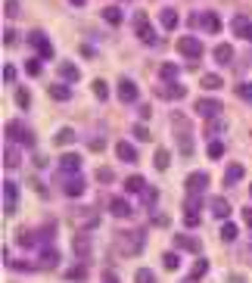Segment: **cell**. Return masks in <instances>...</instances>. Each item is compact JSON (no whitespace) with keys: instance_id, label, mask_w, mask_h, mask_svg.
I'll return each mask as SVG.
<instances>
[{"instance_id":"obj_1","label":"cell","mask_w":252,"mask_h":283,"mask_svg":"<svg viewBox=\"0 0 252 283\" xmlns=\"http://www.w3.org/2000/svg\"><path fill=\"white\" fill-rule=\"evenodd\" d=\"M116 246L125 255H140L143 252V233L137 230H119L116 233Z\"/></svg>"},{"instance_id":"obj_2","label":"cell","mask_w":252,"mask_h":283,"mask_svg":"<svg viewBox=\"0 0 252 283\" xmlns=\"http://www.w3.org/2000/svg\"><path fill=\"white\" fill-rule=\"evenodd\" d=\"M202 50H205L202 41H199V38H193V34H184V38L178 41V53H181V56H187V60H199Z\"/></svg>"},{"instance_id":"obj_3","label":"cell","mask_w":252,"mask_h":283,"mask_svg":"<svg viewBox=\"0 0 252 283\" xmlns=\"http://www.w3.org/2000/svg\"><path fill=\"white\" fill-rule=\"evenodd\" d=\"M28 44L38 50L41 60H53V47H50V41H47V34H44V31H31L28 34Z\"/></svg>"},{"instance_id":"obj_4","label":"cell","mask_w":252,"mask_h":283,"mask_svg":"<svg viewBox=\"0 0 252 283\" xmlns=\"http://www.w3.org/2000/svg\"><path fill=\"white\" fill-rule=\"evenodd\" d=\"M3 134H6L9 140H19V143H25V146H34V134H31V131H25V128H22L19 122H6Z\"/></svg>"},{"instance_id":"obj_5","label":"cell","mask_w":252,"mask_h":283,"mask_svg":"<svg viewBox=\"0 0 252 283\" xmlns=\"http://www.w3.org/2000/svg\"><path fill=\"white\" fill-rule=\"evenodd\" d=\"M16 196H19V190H16V184L13 181H3V215H16Z\"/></svg>"},{"instance_id":"obj_6","label":"cell","mask_w":252,"mask_h":283,"mask_svg":"<svg viewBox=\"0 0 252 283\" xmlns=\"http://www.w3.org/2000/svg\"><path fill=\"white\" fill-rule=\"evenodd\" d=\"M193 109H196L199 115H202V119H218V115H221V103L218 100H196V106H193Z\"/></svg>"},{"instance_id":"obj_7","label":"cell","mask_w":252,"mask_h":283,"mask_svg":"<svg viewBox=\"0 0 252 283\" xmlns=\"http://www.w3.org/2000/svg\"><path fill=\"white\" fill-rule=\"evenodd\" d=\"M205 187H209V174H205V171H193L187 178V193L190 196H199Z\"/></svg>"},{"instance_id":"obj_8","label":"cell","mask_w":252,"mask_h":283,"mask_svg":"<svg viewBox=\"0 0 252 283\" xmlns=\"http://www.w3.org/2000/svg\"><path fill=\"white\" fill-rule=\"evenodd\" d=\"M156 93L162 100H181V97H184V84H178V81H165V84L156 87Z\"/></svg>"},{"instance_id":"obj_9","label":"cell","mask_w":252,"mask_h":283,"mask_svg":"<svg viewBox=\"0 0 252 283\" xmlns=\"http://www.w3.org/2000/svg\"><path fill=\"white\" fill-rule=\"evenodd\" d=\"M56 75H60L63 81H68V84H75V81L81 78V72H78V66H75V63H68V60L56 63Z\"/></svg>"},{"instance_id":"obj_10","label":"cell","mask_w":252,"mask_h":283,"mask_svg":"<svg viewBox=\"0 0 252 283\" xmlns=\"http://www.w3.org/2000/svg\"><path fill=\"white\" fill-rule=\"evenodd\" d=\"M137 38H140L143 44H156V31L150 28V22H146L143 13H137Z\"/></svg>"},{"instance_id":"obj_11","label":"cell","mask_w":252,"mask_h":283,"mask_svg":"<svg viewBox=\"0 0 252 283\" xmlns=\"http://www.w3.org/2000/svg\"><path fill=\"white\" fill-rule=\"evenodd\" d=\"M119 100L122 103H134L137 100V84H134L131 78H122L119 81Z\"/></svg>"},{"instance_id":"obj_12","label":"cell","mask_w":252,"mask_h":283,"mask_svg":"<svg viewBox=\"0 0 252 283\" xmlns=\"http://www.w3.org/2000/svg\"><path fill=\"white\" fill-rule=\"evenodd\" d=\"M175 246H178V249L193 252V255H199V252H202V243H199L196 237H184V233H178V237H175Z\"/></svg>"},{"instance_id":"obj_13","label":"cell","mask_w":252,"mask_h":283,"mask_svg":"<svg viewBox=\"0 0 252 283\" xmlns=\"http://www.w3.org/2000/svg\"><path fill=\"white\" fill-rule=\"evenodd\" d=\"M60 168H63L65 174L81 171V156H75V152H65V156H60Z\"/></svg>"},{"instance_id":"obj_14","label":"cell","mask_w":252,"mask_h":283,"mask_svg":"<svg viewBox=\"0 0 252 283\" xmlns=\"http://www.w3.org/2000/svg\"><path fill=\"white\" fill-rule=\"evenodd\" d=\"M231 31H234V34H240V38H246V41H249V34H252V22H249L246 16H237V19L231 22Z\"/></svg>"},{"instance_id":"obj_15","label":"cell","mask_w":252,"mask_h":283,"mask_svg":"<svg viewBox=\"0 0 252 283\" xmlns=\"http://www.w3.org/2000/svg\"><path fill=\"white\" fill-rule=\"evenodd\" d=\"M116 156L122 162H137V149L128 143V140H122V143H116Z\"/></svg>"},{"instance_id":"obj_16","label":"cell","mask_w":252,"mask_h":283,"mask_svg":"<svg viewBox=\"0 0 252 283\" xmlns=\"http://www.w3.org/2000/svg\"><path fill=\"white\" fill-rule=\"evenodd\" d=\"M75 140H78V134L72 131V128H60V131L53 134V143L56 146H68V143H75Z\"/></svg>"},{"instance_id":"obj_17","label":"cell","mask_w":252,"mask_h":283,"mask_svg":"<svg viewBox=\"0 0 252 283\" xmlns=\"http://www.w3.org/2000/svg\"><path fill=\"white\" fill-rule=\"evenodd\" d=\"M109 212H112L116 218H128L134 209H131L128 203H125V199H119V196H116V199H109Z\"/></svg>"},{"instance_id":"obj_18","label":"cell","mask_w":252,"mask_h":283,"mask_svg":"<svg viewBox=\"0 0 252 283\" xmlns=\"http://www.w3.org/2000/svg\"><path fill=\"white\" fill-rule=\"evenodd\" d=\"M63 190H65V196H81L84 193V178H68L63 184Z\"/></svg>"},{"instance_id":"obj_19","label":"cell","mask_w":252,"mask_h":283,"mask_svg":"<svg viewBox=\"0 0 252 283\" xmlns=\"http://www.w3.org/2000/svg\"><path fill=\"white\" fill-rule=\"evenodd\" d=\"M234 60V50H231V44H218L215 47V63H221V66H231Z\"/></svg>"},{"instance_id":"obj_20","label":"cell","mask_w":252,"mask_h":283,"mask_svg":"<svg viewBox=\"0 0 252 283\" xmlns=\"http://www.w3.org/2000/svg\"><path fill=\"white\" fill-rule=\"evenodd\" d=\"M44 271H50V268H56V265H60V252H56V249H44L41 252V262H38Z\"/></svg>"},{"instance_id":"obj_21","label":"cell","mask_w":252,"mask_h":283,"mask_svg":"<svg viewBox=\"0 0 252 283\" xmlns=\"http://www.w3.org/2000/svg\"><path fill=\"white\" fill-rule=\"evenodd\" d=\"M243 165H240V162H234V165H227V168H224V181L227 184H237V181H243Z\"/></svg>"},{"instance_id":"obj_22","label":"cell","mask_w":252,"mask_h":283,"mask_svg":"<svg viewBox=\"0 0 252 283\" xmlns=\"http://www.w3.org/2000/svg\"><path fill=\"white\" fill-rule=\"evenodd\" d=\"M212 215H215V218H227V215H231V206H227L224 196H215V199H212Z\"/></svg>"},{"instance_id":"obj_23","label":"cell","mask_w":252,"mask_h":283,"mask_svg":"<svg viewBox=\"0 0 252 283\" xmlns=\"http://www.w3.org/2000/svg\"><path fill=\"white\" fill-rule=\"evenodd\" d=\"M159 22H162V28H168V31H171V28H175V25H178V9H171V6H165V9H162V13H159Z\"/></svg>"},{"instance_id":"obj_24","label":"cell","mask_w":252,"mask_h":283,"mask_svg":"<svg viewBox=\"0 0 252 283\" xmlns=\"http://www.w3.org/2000/svg\"><path fill=\"white\" fill-rule=\"evenodd\" d=\"M153 165H156V168H159V171H165V168H168V165H171V152H168V149H162V146H159V149H156V156H153Z\"/></svg>"},{"instance_id":"obj_25","label":"cell","mask_w":252,"mask_h":283,"mask_svg":"<svg viewBox=\"0 0 252 283\" xmlns=\"http://www.w3.org/2000/svg\"><path fill=\"white\" fill-rule=\"evenodd\" d=\"M125 190H128V193H143L146 190V181L140 178V174H134V178L125 181Z\"/></svg>"},{"instance_id":"obj_26","label":"cell","mask_w":252,"mask_h":283,"mask_svg":"<svg viewBox=\"0 0 252 283\" xmlns=\"http://www.w3.org/2000/svg\"><path fill=\"white\" fill-rule=\"evenodd\" d=\"M178 72H181V69L175 63H162V66H159V78H162V81H175Z\"/></svg>"},{"instance_id":"obj_27","label":"cell","mask_w":252,"mask_h":283,"mask_svg":"<svg viewBox=\"0 0 252 283\" xmlns=\"http://www.w3.org/2000/svg\"><path fill=\"white\" fill-rule=\"evenodd\" d=\"M19 246H22V249L38 246V233H34V230H19Z\"/></svg>"},{"instance_id":"obj_28","label":"cell","mask_w":252,"mask_h":283,"mask_svg":"<svg viewBox=\"0 0 252 283\" xmlns=\"http://www.w3.org/2000/svg\"><path fill=\"white\" fill-rule=\"evenodd\" d=\"M90 90H94V97H97V100H109V84H106L103 78H97L94 84H90Z\"/></svg>"},{"instance_id":"obj_29","label":"cell","mask_w":252,"mask_h":283,"mask_svg":"<svg viewBox=\"0 0 252 283\" xmlns=\"http://www.w3.org/2000/svg\"><path fill=\"white\" fill-rule=\"evenodd\" d=\"M3 165H6V168H19V165H22V159H19V149H13V146H9V149H3Z\"/></svg>"},{"instance_id":"obj_30","label":"cell","mask_w":252,"mask_h":283,"mask_svg":"<svg viewBox=\"0 0 252 283\" xmlns=\"http://www.w3.org/2000/svg\"><path fill=\"white\" fill-rule=\"evenodd\" d=\"M103 19H106L109 25H122V9L119 6H106L103 9Z\"/></svg>"},{"instance_id":"obj_31","label":"cell","mask_w":252,"mask_h":283,"mask_svg":"<svg viewBox=\"0 0 252 283\" xmlns=\"http://www.w3.org/2000/svg\"><path fill=\"white\" fill-rule=\"evenodd\" d=\"M50 97L53 100H68V97H72V90H68L65 84H50Z\"/></svg>"},{"instance_id":"obj_32","label":"cell","mask_w":252,"mask_h":283,"mask_svg":"<svg viewBox=\"0 0 252 283\" xmlns=\"http://www.w3.org/2000/svg\"><path fill=\"white\" fill-rule=\"evenodd\" d=\"M178 143H181V152H184V156H190V152H193V137H190V131L178 134Z\"/></svg>"},{"instance_id":"obj_33","label":"cell","mask_w":252,"mask_h":283,"mask_svg":"<svg viewBox=\"0 0 252 283\" xmlns=\"http://www.w3.org/2000/svg\"><path fill=\"white\" fill-rule=\"evenodd\" d=\"M75 252H78V255H90V240H87V233L75 237Z\"/></svg>"},{"instance_id":"obj_34","label":"cell","mask_w":252,"mask_h":283,"mask_svg":"<svg viewBox=\"0 0 252 283\" xmlns=\"http://www.w3.org/2000/svg\"><path fill=\"white\" fill-rule=\"evenodd\" d=\"M97 181H100V184H109V181H116V171H112L109 165H100V168H97Z\"/></svg>"},{"instance_id":"obj_35","label":"cell","mask_w":252,"mask_h":283,"mask_svg":"<svg viewBox=\"0 0 252 283\" xmlns=\"http://www.w3.org/2000/svg\"><path fill=\"white\" fill-rule=\"evenodd\" d=\"M205 271H209V262H205V258H196V262H193V271H190V277L193 280H199Z\"/></svg>"},{"instance_id":"obj_36","label":"cell","mask_w":252,"mask_h":283,"mask_svg":"<svg viewBox=\"0 0 252 283\" xmlns=\"http://www.w3.org/2000/svg\"><path fill=\"white\" fill-rule=\"evenodd\" d=\"M199 22H202V25H205V28H209L212 34H215V31H218V28H221V22H218V16H215V13H205V16H202Z\"/></svg>"},{"instance_id":"obj_37","label":"cell","mask_w":252,"mask_h":283,"mask_svg":"<svg viewBox=\"0 0 252 283\" xmlns=\"http://www.w3.org/2000/svg\"><path fill=\"white\" fill-rule=\"evenodd\" d=\"M134 283H156V274H153L150 268H140V271L134 274Z\"/></svg>"},{"instance_id":"obj_38","label":"cell","mask_w":252,"mask_h":283,"mask_svg":"<svg viewBox=\"0 0 252 283\" xmlns=\"http://www.w3.org/2000/svg\"><path fill=\"white\" fill-rule=\"evenodd\" d=\"M237 97L252 103V81H243V84H237Z\"/></svg>"},{"instance_id":"obj_39","label":"cell","mask_w":252,"mask_h":283,"mask_svg":"<svg viewBox=\"0 0 252 283\" xmlns=\"http://www.w3.org/2000/svg\"><path fill=\"white\" fill-rule=\"evenodd\" d=\"M221 84H224L221 75H205V78H202V87H205V90H218Z\"/></svg>"},{"instance_id":"obj_40","label":"cell","mask_w":252,"mask_h":283,"mask_svg":"<svg viewBox=\"0 0 252 283\" xmlns=\"http://www.w3.org/2000/svg\"><path fill=\"white\" fill-rule=\"evenodd\" d=\"M162 265H165V271H178V265H181V258H178L175 252H165V255H162Z\"/></svg>"},{"instance_id":"obj_41","label":"cell","mask_w":252,"mask_h":283,"mask_svg":"<svg viewBox=\"0 0 252 283\" xmlns=\"http://www.w3.org/2000/svg\"><path fill=\"white\" fill-rule=\"evenodd\" d=\"M221 240L224 243H234L237 240V224H224V227H221Z\"/></svg>"},{"instance_id":"obj_42","label":"cell","mask_w":252,"mask_h":283,"mask_svg":"<svg viewBox=\"0 0 252 283\" xmlns=\"http://www.w3.org/2000/svg\"><path fill=\"white\" fill-rule=\"evenodd\" d=\"M3 13H6L9 19H16V16H19V0H6V3H3Z\"/></svg>"},{"instance_id":"obj_43","label":"cell","mask_w":252,"mask_h":283,"mask_svg":"<svg viewBox=\"0 0 252 283\" xmlns=\"http://www.w3.org/2000/svg\"><path fill=\"white\" fill-rule=\"evenodd\" d=\"M137 140H150L153 134H150V128H146V125H134V131H131Z\"/></svg>"},{"instance_id":"obj_44","label":"cell","mask_w":252,"mask_h":283,"mask_svg":"<svg viewBox=\"0 0 252 283\" xmlns=\"http://www.w3.org/2000/svg\"><path fill=\"white\" fill-rule=\"evenodd\" d=\"M16 103L22 106V109H28V103H31V97H28V90H25V87H19V90H16Z\"/></svg>"},{"instance_id":"obj_45","label":"cell","mask_w":252,"mask_h":283,"mask_svg":"<svg viewBox=\"0 0 252 283\" xmlns=\"http://www.w3.org/2000/svg\"><path fill=\"white\" fill-rule=\"evenodd\" d=\"M209 156H212V159H221V156H224V143L212 140V143H209Z\"/></svg>"},{"instance_id":"obj_46","label":"cell","mask_w":252,"mask_h":283,"mask_svg":"<svg viewBox=\"0 0 252 283\" xmlns=\"http://www.w3.org/2000/svg\"><path fill=\"white\" fill-rule=\"evenodd\" d=\"M68 277H72V280H84L87 277V268L84 265H75L72 271H68Z\"/></svg>"},{"instance_id":"obj_47","label":"cell","mask_w":252,"mask_h":283,"mask_svg":"<svg viewBox=\"0 0 252 283\" xmlns=\"http://www.w3.org/2000/svg\"><path fill=\"white\" fill-rule=\"evenodd\" d=\"M199 206H202V199H199V196H187V212H193V215H196Z\"/></svg>"},{"instance_id":"obj_48","label":"cell","mask_w":252,"mask_h":283,"mask_svg":"<svg viewBox=\"0 0 252 283\" xmlns=\"http://www.w3.org/2000/svg\"><path fill=\"white\" fill-rule=\"evenodd\" d=\"M156 199H159V193L153 190V187H146V190H143V203H146V206H153Z\"/></svg>"},{"instance_id":"obj_49","label":"cell","mask_w":252,"mask_h":283,"mask_svg":"<svg viewBox=\"0 0 252 283\" xmlns=\"http://www.w3.org/2000/svg\"><path fill=\"white\" fill-rule=\"evenodd\" d=\"M16 44V31L13 28H3V47H13Z\"/></svg>"},{"instance_id":"obj_50","label":"cell","mask_w":252,"mask_h":283,"mask_svg":"<svg viewBox=\"0 0 252 283\" xmlns=\"http://www.w3.org/2000/svg\"><path fill=\"white\" fill-rule=\"evenodd\" d=\"M25 72H28V75H41V63H38V60H28V63H25Z\"/></svg>"},{"instance_id":"obj_51","label":"cell","mask_w":252,"mask_h":283,"mask_svg":"<svg viewBox=\"0 0 252 283\" xmlns=\"http://www.w3.org/2000/svg\"><path fill=\"white\" fill-rule=\"evenodd\" d=\"M3 81H9V84L16 81V69L13 66H3Z\"/></svg>"},{"instance_id":"obj_52","label":"cell","mask_w":252,"mask_h":283,"mask_svg":"<svg viewBox=\"0 0 252 283\" xmlns=\"http://www.w3.org/2000/svg\"><path fill=\"white\" fill-rule=\"evenodd\" d=\"M184 221H187V227H196V224H199V215H193V212H187V215H184Z\"/></svg>"},{"instance_id":"obj_53","label":"cell","mask_w":252,"mask_h":283,"mask_svg":"<svg viewBox=\"0 0 252 283\" xmlns=\"http://www.w3.org/2000/svg\"><path fill=\"white\" fill-rule=\"evenodd\" d=\"M103 283H119V277H116V271H103Z\"/></svg>"},{"instance_id":"obj_54","label":"cell","mask_w":252,"mask_h":283,"mask_svg":"<svg viewBox=\"0 0 252 283\" xmlns=\"http://www.w3.org/2000/svg\"><path fill=\"white\" fill-rule=\"evenodd\" d=\"M221 128H224V122H215V125H209V131H205V134H218Z\"/></svg>"},{"instance_id":"obj_55","label":"cell","mask_w":252,"mask_h":283,"mask_svg":"<svg viewBox=\"0 0 252 283\" xmlns=\"http://www.w3.org/2000/svg\"><path fill=\"white\" fill-rule=\"evenodd\" d=\"M150 115H153V109H150V106H140V119L146 122V119H150Z\"/></svg>"},{"instance_id":"obj_56","label":"cell","mask_w":252,"mask_h":283,"mask_svg":"<svg viewBox=\"0 0 252 283\" xmlns=\"http://www.w3.org/2000/svg\"><path fill=\"white\" fill-rule=\"evenodd\" d=\"M31 184H34V190H38V193H41V196H47V187H44V184H41V181H31Z\"/></svg>"},{"instance_id":"obj_57","label":"cell","mask_w":252,"mask_h":283,"mask_svg":"<svg viewBox=\"0 0 252 283\" xmlns=\"http://www.w3.org/2000/svg\"><path fill=\"white\" fill-rule=\"evenodd\" d=\"M87 146H90V149H103V140H100V137H94V140H90Z\"/></svg>"},{"instance_id":"obj_58","label":"cell","mask_w":252,"mask_h":283,"mask_svg":"<svg viewBox=\"0 0 252 283\" xmlns=\"http://www.w3.org/2000/svg\"><path fill=\"white\" fill-rule=\"evenodd\" d=\"M243 221H246L249 227H252V209H243Z\"/></svg>"},{"instance_id":"obj_59","label":"cell","mask_w":252,"mask_h":283,"mask_svg":"<svg viewBox=\"0 0 252 283\" xmlns=\"http://www.w3.org/2000/svg\"><path fill=\"white\" fill-rule=\"evenodd\" d=\"M68 3H75V6H84V0H68Z\"/></svg>"},{"instance_id":"obj_60","label":"cell","mask_w":252,"mask_h":283,"mask_svg":"<svg viewBox=\"0 0 252 283\" xmlns=\"http://www.w3.org/2000/svg\"><path fill=\"white\" fill-rule=\"evenodd\" d=\"M249 196H252V184H249Z\"/></svg>"},{"instance_id":"obj_61","label":"cell","mask_w":252,"mask_h":283,"mask_svg":"<svg viewBox=\"0 0 252 283\" xmlns=\"http://www.w3.org/2000/svg\"><path fill=\"white\" fill-rule=\"evenodd\" d=\"M249 41H252V34H249Z\"/></svg>"}]
</instances>
